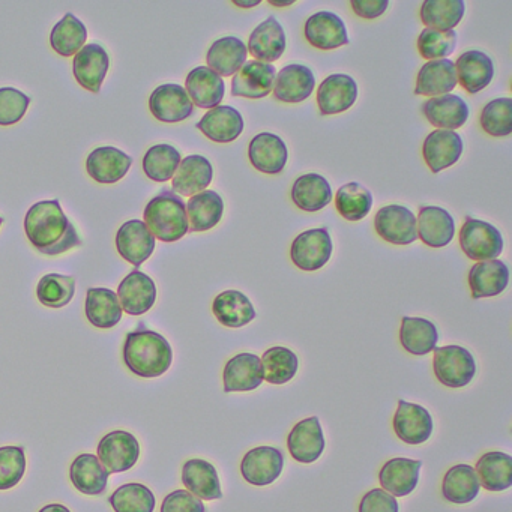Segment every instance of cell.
I'll use <instances>...</instances> for the list:
<instances>
[{
  "label": "cell",
  "instance_id": "cell-28",
  "mask_svg": "<svg viewBox=\"0 0 512 512\" xmlns=\"http://www.w3.org/2000/svg\"><path fill=\"white\" fill-rule=\"evenodd\" d=\"M509 269L502 260L478 262L470 268L469 287L473 299L493 298L508 287Z\"/></svg>",
  "mask_w": 512,
  "mask_h": 512
},
{
  "label": "cell",
  "instance_id": "cell-41",
  "mask_svg": "<svg viewBox=\"0 0 512 512\" xmlns=\"http://www.w3.org/2000/svg\"><path fill=\"white\" fill-rule=\"evenodd\" d=\"M479 490H481V482L476 475L475 467L469 464H457L443 476V497L455 505L473 502Z\"/></svg>",
  "mask_w": 512,
  "mask_h": 512
},
{
  "label": "cell",
  "instance_id": "cell-49",
  "mask_svg": "<svg viewBox=\"0 0 512 512\" xmlns=\"http://www.w3.org/2000/svg\"><path fill=\"white\" fill-rule=\"evenodd\" d=\"M76 280L70 275L47 274L37 286L38 301L47 308H64L73 301Z\"/></svg>",
  "mask_w": 512,
  "mask_h": 512
},
{
  "label": "cell",
  "instance_id": "cell-7",
  "mask_svg": "<svg viewBox=\"0 0 512 512\" xmlns=\"http://www.w3.org/2000/svg\"><path fill=\"white\" fill-rule=\"evenodd\" d=\"M98 460L109 473L133 469L140 457L139 440L127 431H112L98 443Z\"/></svg>",
  "mask_w": 512,
  "mask_h": 512
},
{
  "label": "cell",
  "instance_id": "cell-18",
  "mask_svg": "<svg viewBox=\"0 0 512 512\" xmlns=\"http://www.w3.org/2000/svg\"><path fill=\"white\" fill-rule=\"evenodd\" d=\"M325 436L317 416L298 422L287 437L290 455L299 463L311 464L325 451Z\"/></svg>",
  "mask_w": 512,
  "mask_h": 512
},
{
  "label": "cell",
  "instance_id": "cell-26",
  "mask_svg": "<svg viewBox=\"0 0 512 512\" xmlns=\"http://www.w3.org/2000/svg\"><path fill=\"white\" fill-rule=\"evenodd\" d=\"M422 461L410 458H392L383 464L379 472L382 490L394 497L409 496L419 482Z\"/></svg>",
  "mask_w": 512,
  "mask_h": 512
},
{
  "label": "cell",
  "instance_id": "cell-37",
  "mask_svg": "<svg viewBox=\"0 0 512 512\" xmlns=\"http://www.w3.org/2000/svg\"><path fill=\"white\" fill-rule=\"evenodd\" d=\"M212 311L226 328L238 329L256 319V310L250 299L238 290H226L214 299Z\"/></svg>",
  "mask_w": 512,
  "mask_h": 512
},
{
  "label": "cell",
  "instance_id": "cell-21",
  "mask_svg": "<svg viewBox=\"0 0 512 512\" xmlns=\"http://www.w3.org/2000/svg\"><path fill=\"white\" fill-rule=\"evenodd\" d=\"M133 160L125 152L106 146L97 148L86 160L88 175L98 184H116L127 176Z\"/></svg>",
  "mask_w": 512,
  "mask_h": 512
},
{
  "label": "cell",
  "instance_id": "cell-5",
  "mask_svg": "<svg viewBox=\"0 0 512 512\" xmlns=\"http://www.w3.org/2000/svg\"><path fill=\"white\" fill-rule=\"evenodd\" d=\"M460 245L470 260L487 262L502 254V233L493 224L467 217L460 230Z\"/></svg>",
  "mask_w": 512,
  "mask_h": 512
},
{
  "label": "cell",
  "instance_id": "cell-22",
  "mask_svg": "<svg viewBox=\"0 0 512 512\" xmlns=\"http://www.w3.org/2000/svg\"><path fill=\"white\" fill-rule=\"evenodd\" d=\"M418 238L431 248H443L451 244L455 235V221L446 209L439 206H424L419 209Z\"/></svg>",
  "mask_w": 512,
  "mask_h": 512
},
{
  "label": "cell",
  "instance_id": "cell-29",
  "mask_svg": "<svg viewBox=\"0 0 512 512\" xmlns=\"http://www.w3.org/2000/svg\"><path fill=\"white\" fill-rule=\"evenodd\" d=\"M457 71L454 62L449 59L439 61H428L419 70L416 79L415 94L422 97H442L457 88Z\"/></svg>",
  "mask_w": 512,
  "mask_h": 512
},
{
  "label": "cell",
  "instance_id": "cell-45",
  "mask_svg": "<svg viewBox=\"0 0 512 512\" xmlns=\"http://www.w3.org/2000/svg\"><path fill=\"white\" fill-rule=\"evenodd\" d=\"M88 29L74 14H65L50 34V46L64 58L76 56L85 47Z\"/></svg>",
  "mask_w": 512,
  "mask_h": 512
},
{
  "label": "cell",
  "instance_id": "cell-30",
  "mask_svg": "<svg viewBox=\"0 0 512 512\" xmlns=\"http://www.w3.org/2000/svg\"><path fill=\"white\" fill-rule=\"evenodd\" d=\"M197 128L215 143H232L244 131V118L230 106H218L200 119Z\"/></svg>",
  "mask_w": 512,
  "mask_h": 512
},
{
  "label": "cell",
  "instance_id": "cell-13",
  "mask_svg": "<svg viewBox=\"0 0 512 512\" xmlns=\"http://www.w3.org/2000/svg\"><path fill=\"white\" fill-rule=\"evenodd\" d=\"M119 304L130 316H142L154 307L157 301V286L145 272L133 271L119 284Z\"/></svg>",
  "mask_w": 512,
  "mask_h": 512
},
{
  "label": "cell",
  "instance_id": "cell-3",
  "mask_svg": "<svg viewBox=\"0 0 512 512\" xmlns=\"http://www.w3.org/2000/svg\"><path fill=\"white\" fill-rule=\"evenodd\" d=\"M143 214H145L143 223L154 238L160 239L161 242L172 244L190 232L184 200L176 196L173 191L166 190L155 196L146 205Z\"/></svg>",
  "mask_w": 512,
  "mask_h": 512
},
{
  "label": "cell",
  "instance_id": "cell-23",
  "mask_svg": "<svg viewBox=\"0 0 512 512\" xmlns=\"http://www.w3.org/2000/svg\"><path fill=\"white\" fill-rule=\"evenodd\" d=\"M316 79L305 65H287L275 77L274 97L281 103L298 104L313 94Z\"/></svg>",
  "mask_w": 512,
  "mask_h": 512
},
{
  "label": "cell",
  "instance_id": "cell-4",
  "mask_svg": "<svg viewBox=\"0 0 512 512\" xmlns=\"http://www.w3.org/2000/svg\"><path fill=\"white\" fill-rule=\"evenodd\" d=\"M433 352L434 376L442 385L452 389L464 388L476 376L475 358L464 347H436Z\"/></svg>",
  "mask_w": 512,
  "mask_h": 512
},
{
  "label": "cell",
  "instance_id": "cell-55",
  "mask_svg": "<svg viewBox=\"0 0 512 512\" xmlns=\"http://www.w3.org/2000/svg\"><path fill=\"white\" fill-rule=\"evenodd\" d=\"M161 512H206V508L190 491L176 490L164 497Z\"/></svg>",
  "mask_w": 512,
  "mask_h": 512
},
{
  "label": "cell",
  "instance_id": "cell-9",
  "mask_svg": "<svg viewBox=\"0 0 512 512\" xmlns=\"http://www.w3.org/2000/svg\"><path fill=\"white\" fill-rule=\"evenodd\" d=\"M284 457L280 449L272 446H257L242 458L241 473L248 484L265 487L280 478Z\"/></svg>",
  "mask_w": 512,
  "mask_h": 512
},
{
  "label": "cell",
  "instance_id": "cell-10",
  "mask_svg": "<svg viewBox=\"0 0 512 512\" xmlns=\"http://www.w3.org/2000/svg\"><path fill=\"white\" fill-rule=\"evenodd\" d=\"M152 116L164 124H178L193 115L194 104L185 88L179 85H161L149 98Z\"/></svg>",
  "mask_w": 512,
  "mask_h": 512
},
{
  "label": "cell",
  "instance_id": "cell-11",
  "mask_svg": "<svg viewBox=\"0 0 512 512\" xmlns=\"http://www.w3.org/2000/svg\"><path fill=\"white\" fill-rule=\"evenodd\" d=\"M392 425L398 439L407 445H421L427 442L434 428L433 418L427 409L404 400L398 401Z\"/></svg>",
  "mask_w": 512,
  "mask_h": 512
},
{
  "label": "cell",
  "instance_id": "cell-39",
  "mask_svg": "<svg viewBox=\"0 0 512 512\" xmlns=\"http://www.w3.org/2000/svg\"><path fill=\"white\" fill-rule=\"evenodd\" d=\"M247 46L239 38L226 37L215 41L208 50V68L220 77H232L247 62Z\"/></svg>",
  "mask_w": 512,
  "mask_h": 512
},
{
  "label": "cell",
  "instance_id": "cell-58",
  "mask_svg": "<svg viewBox=\"0 0 512 512\" xmlns=\"http://www.w3.org/2000/svg\"><path fill=\"white\" fill-rule=\"evenodd\" d=\"M40 512H71L67 506L61 505V503H50V505L44 506L40 509Z\"/></svg>",
  "mask_w": 512,
  "mask_h": 512
},
{
  "label": "cell",
  "instance_id": "cell-59",
  "mask_svg": "<svg viewBox=\"0 0 512 512\" xmlns=\"http://www.w3.org/2000/svg\"><path fill=\"white\" fill-rule=\"evenodd\" d=\"M233 4L236 5V7L241 8H254L257 7V5H260V0H248V2H244V0H235Z\"/></svg>",
  "mask_w": 512,
  "mask_h": 512
},
{
  "label": "cell",
  "instance_id": "cell-57",
  "mask_svg": "<svg viewBox=\"0 0 512 512\" xmlns=\"http://www.w3.org/2000/svg\"><path fill=\"white\" fill-rule=\"evenodd\" d=\"M388 7V0H353L352 2L353 13L365 20L379 19Z\"/></svg>",
  "mask_w": 512,
  "mask_h": 512
},
{
  "label": "cell",
  "instance_id": "cell-40",
  "mask_svg": "<svg viewBox=\"0 0 512 512\" xmlns=\"http://www.w3.org/2000/svg\"><path fill=\"white\" fill-rule=\"evenodd\" d=\"M292 200L301 211H322L332 202L331 185L317 173L299 176L292 187Z\"/></svg>",
  "mask_w": 512,
  "mask_h": 512
},
{
  "label": "cell",
  "instance_id": "cell-24",
  "mask_svg": "<svg viewBox=\"0 0 512 512\" xmlns=\"http://www.w3.org/2000/svg\"><path fill=\"white\" fill-rule=\"evenodd\" d=\"M214 179V167L208 158L202 155H190L184 158L172 179L173 193L184 197H193L202 193Z\"/></svg>",
  "mask_w": 512,
  "mask_h": 512
},
{
  "label": "cell",
  "instance_id": "cell-56",
  "mask_svg": "<svg viewBox=\"0 0 512 512\" xmlns=\"http://www.w3.org/2000/svg\"><path fill=\"white\" fill-rule=\"evenodd\" d=\"M359 512H398V502L382 488H373L362 496Z\"/></svg>",
  "mask_w": 512,
  "mask_h": 512
},
{
  "label": "cell",
  "instance_id": "cell-17",
  "mask_svg": "<svg viewBox=\"0 0 512 512\" xmlns=\"http://www.w3.org/2000/svg\"><path fill=\"white\" fill-rule=\"evenodd\" d=\"M358 98V85L346 74H332L320 83L317 104L323 116L338 115L352 109Z\"/></svg>",
  "mask_w": 512,
  "mask_h": 512
},
{
  "label": "cell",
  "instance_id": "cell-31",
  "mask_svg": "<svg viewBox=\"0 0 512 512\" xmlns=\"http://www.w3.org/2000/svg\"><path fill=\"white\" fill-rule=\"evenodd\" d=\"M457 80L464 91L478 94L490 85L494 77V64L490 56L478 50L463 53L455 62Z\"/></svg>",
  "mask_w": 512,
  "mask_h": 512
},
{
  "label": "cell",
  "instance_id": "cell-51",
  "mask_svg": "<svg viewBox=\"0 0 512 512\" xmlns=\"http://www.w3.org/2000/svg\"><path fill=\"white\" fill-rule=\"evenodd\" d=\"M482 130L493 137H506L512 133V100L511 98H497L482 109Z\"/></svg>",
  "mask_w": 512,
  "mask_h": 512
},
{
  "label": "cell",
  "instance_id": "cell-1",
  "mask_svg": "<svg viewBox=\"0 0 512 512\" xmlns=\"http://www.w3.org/2000/svg\"><path fill=\"white\" fill-rule=\"evenodd\" d=\"M25 232L32 247L44 256H59L82 245L59 200L35 203L26 214Z\"/></svg>",
  "mask_w": 512,
  "mask_h": 512
},
{
  "label": "cell",
  "instance_id": "cell-48",
  "mask_svg": "<svg viewBox=\"0 0 512 512\" xmlns=\"http://www.w3.org/2000/svg\"><path fill=\"white\" fill-rule=\"evenodd\" d=\"M181 161V152L173 146H152L143 157V172L151 181L167 182L173 179Z\"/></svg>",
  "mask_w": 512,
  "mask_h": 512
},
{
  "label": "cell",
  "instance_id": "cell-53",
  "mask_svg": "<svg viewBox=\"0 0 512 512\" xmlns=\"http://www.w3.org/2000/svg\"><path fill=\"white\" fill-rule=\"evenodd\" d=\"M26 472V452L22 446L0 448V491L16 487Z\"/></svg>",
  "mask_w": 512,
  "mask_h": 512
},
{
  "label": "cell",
  "instance_id": "cell-60",
  "mask_svg": "<svg viewBox=\"0 0 512 512\" xmlns=\"http://www.w3.org/2000/svg\"><path fill=\"white\" fill-rule=\"evenodd\" d=\"M269 4L272 7L284 8V7H292L295 4V0H287V2H278V0H269Z\"/></svg>",
  "mask_w": 512,
  "mask_h": 512
},
{
  "label": "cell",
  "instance_id": "cell-50",
  "mask_svg": "<svg viewBox=\"0 0 512 512\" xmlns=\"http://www.w3.org/2000/svg\"><path fill=\"white\" fill-rule=\"evenodd\" d=\"M109 502L115 512H154L155 509L154 493L137 482L119 487L110 496Z\"/></svg>",
  "mask_w": 512,
  "mask_h": 512
},
{
  "label": "cell",
  "instance_id": "cell-61",
  "mask_svg": "<svg viewBox=\"0 0 512 512\" xmlns=\"http://www.w3.org/2000/svg\"><path fill=\"white\" fill-rule=\"evenodd\" d=\"M2 223H4V220H2V217H0V227H2Z\"/></svg>",
  "mask_w": 512,
  "mask_h": 512
},
{
  "label": "cell",
  "instance_id": "cell-36",
  "mask_svg": "<svg viewBox=\"0 0 512 512\" xmlns=\"http://www.w3.org/2000/svg\"><path fill=\"white\" fill-rule=\"evenodd\" d=\"M86 319L98 329L115 328L122 319V307L113 290L94 287L88 290L85 304Z\"/></svg>",
  "mask_w": 512,
  "mask_h": 512
},
{
  "label": "cell",
  "instance_id": "cell-2",
  "mask_svg": "<svg viewBox=\"0 0 512 512\" xmlns=\"http://www.w3.org/2000/svg\"><path fill=\"white\" fill-rule=\"evenodd\" d=\"M173 350L169 341L155 331L139 329L125 338L124 362L134 376L155 379L169 371Z\"/></svg>",
  "mask_w": 512,
  "mask_h": 512
},
{
  "label": "cell",
  "instance_id": "cell-25",
  "mask_svg": "<svg viewBox=\"0 0 512 512\" xmlns=\"http://www.w3.org/2000/svg\"><path fill=\"white\" fill-rule=\"evenodd\" d=\"M248 157L254 169L266 175L283 172L289 158L286 143L271 133H260L250 142Z\"/></svg>",
  "mask_w": 512,
  "mask_h": 512
},
{
  "label": "cell",
  "instance_id": "cell-20",
  "mask_svg": "<svg viewBox=\"0 0 512 512\" xmlns=\"http://www.w3.org/2000/svg\"><path fill=\"white\" fill-rule=\"evenodd\" d=\"M305 38L311 46L319 50H335L347 46L346 25L337 14L320 11L305 23Z\"/></svg>",
  "mask_w": 512,
  "mask_h": 512
},
{
  "label": "cell",
  "instance_id": "cell-52",
  "mask_svg": "<svg viewBox=\"0 0 512 512\" xmlns=\"http://www.w3.org/2000/svg\"><path fill=\"white\" fill-rule=\"evenodd\" d=\"M457 49V34L454 31L439 32L425 28L418 38V50L427 61H439L452 55Z\"/></svg>",
  "mask_w": 512,
  "mask_h": 512
},
{
  "label": "cell",
  "instance_id": "cell-38",
  "mask_svg": "<svg viewBox=\"0 0 512 512\" xmlns=\"http://www.w3.org/2000/svg\"><path fill=\"white\" fill-rule=\"evenodd\" d=\"M185 208H187L190 232H208L214 229L223 218L224 200L215 191L205 190L190 197Z\"/></svg>",
  "mask_w": 512,
  "mask_h": 512
},
{
  "label": "cell",
  "instance_id": "cell-8",
  "mask_svg": "<svg viewBox=\"0 0 512 512\" xmlns=\"http://www.w3.org/2000/svg\"><path fill=\"white\" fill-rule=\"evenodd\" d=\"M374 227L377 235L392 245H410L418 239L415 214L406 206L389 205L379 209Z\"/></svg>",
  "mask_w": 512,
  "mask_h": 512
},
{
  "label": "cell",
  "instance_id": "cell-15",
  "mask_svg": "<svg viewBox=\"0 0 512 512\" xmlns=\"http://www.w3.org/2000/svg\"><path fill=\"white\" fill-rule=\"evenodd\" d=\"M265 380L262 359L254 353L233 356L223 371L224 392H248L260 388Z\"/></svg>",
  "mask_w": 512,
  "mask_h": 512
},
{
  "label": "cell",
  "instance_id": "cell-32",
  "mask_svg": "<svg viewBox=\"0 0 512 512\" xmlns=\"http://www.w3.org/2000/svg\"><path fill=\"white\" fill-rule=\"evenodd\" d=\"M247 50H250L257 61L274 64L286 52V34L283 26L274 17H269L254 29Z\"/></svg>",
  "mask_w": 512,
  "mask_h": 512
},
{
  "label": "cell",
  "instance_id": "cell-6",
  "mask_svg": "<svg viewBox=\"0 0 512 512\" xmlns=\"http://www.w3.org/2000/svg\"><path fill=\"white\" fill-rule=\"evenodd\" d=\"M334 244L328 229H311L296 236L290 248L293 265L305 272L322 269L331 259Z\"/></svg>",
  "mask_w": 512,
  "mask_h": 512
},
{
  "label": "cell",
  "instance_id": "cell-47",
  "mask_svg": "<svg viewBox=\"0 0 512 512\" xmlns=\"http://www.w3.org/2000/svg\"><path fill=\"white\" fill-rule=\"evenodd\" d=\"M262 365L266 382L271 385H284L298 373L299 359L287 347H271L263 353Z\"/></svg>",
  "mask_w": 512,
  "mask_h": 512
},
{
  "label": "cell",
  "instance_id": "cell-43",
  "mask_svg": "<svg viewBox=\"0 0 512 512\" xmlns=\"http://www.w3.org/2000/svg\"><path fill=\"white\" fill-rule=\"evenodd\" d=\"M481 487L488 491H505L512 485V458L505 452L491 451L482 455L475 469Z\"/></svg>",
  "mask_w": 512,
  "mask_h": 512
},
{
  "label": "cell",
  "instance_id": "cell-33",
  "mask_svg": "<svg viewBox=\"0 0 512 512\" xmlns=\"http://www.w3.org/2000/svg\"><path fill=\"white\" fill-rule=\"evenodd\" d=\"M425 118L431 125L442 130L454 131L463 127L469 119V106L458 95H442L430 98L422 106Z\"/></svg>",
  "mask_w": 512,
  "mask_h": 512
},
{
  "label": "cell",
  "instance_id": "cell-35",
  "mask_svg": "<svg viewBox=\"0 0 512 512\" xmlns=\"http://www.w3.org/2000/svg\"><path fill=\"white\" fill-rule=\"evenodd\" d=\"M110 473L104 469L97 455L82 454L70 467L74 487L86 496H100L106 491Z\"/></svg>",
  "mask_w": 512,
  "mask_h": 512
},
{
  "label": "cell",
  "instance_id": "cell-12",
  "mask_svg": "<svg viewBox=\"0 0 512 512\" xmlns=\"http://www.w3.org/2000/svg\"><path fill=\"white\" fill-rule=\"evenodd\" d=\"M277 70L274 65L265 62L248 61L242 65L241 70L233 76V97L260 100L268 97L274 89Z\"/></svg>",
  "mask_w": 512,
  "mask_h": 512
},
{
  "label": "cell",
  "instance_id": "cell-34",
  "mask_svg": "<svg viewBox=\"0 0 512 512\" xmlns=\"http://www.w3.org/2000/svg\"><path fill=\"white\" fill-rule=\"evenodd\" d=\"M182 482L200 500H218L223 497L220 478L214 464L202 458L188 460L182 467Z\"/></svg>",
  "mask_w": 512,
  "mask_h": 512
},
{
  "label": "cell",
  "instance_id": "cell-16",
  "mask_svg": "<svg viewBox=\"0 0 512 512\" xmlns=\"http://www.w3.org/2000/svg\"><path fill=\"white\" fill-rule=\"evenodd\" d=\"M116 248L122 259L139 268L154 253L155 238L143 221H127L116 233Z\"/></svg>",
  "mask_w": 512,
  "mask_h": 512
},
{
  "label": "cell",
  "instance_id": "cell-14",
  "mask_svg": "<svg viewBox=\"0 0 512 512\" xmlns=\"http://www.w3.org/2000/svg\"><path fill=\"white\" fill-rule=\"evenodd\" d=\"M110 68V58L100 44H86L73 61V74L86 91L98 94Z\"/></svg>",
  "mask_w": 512,
  "mask_h": 512
},
{
  "label": "cell",
  "instance_id": "cell-19",
  "mask_svg": "<svg viewBox=\"0 0 512 512\" xmlns=\"http://www.w3.org/2000/svg\"><path fill=\"white\" fill-rule=\"evenodd\" d=\"M463 140L455 131L436 130L428 134L422 146V155L431 172L440 173L460 160Z\"/></svg>",
  "mask_w": 512,
  "mask_h": 512
},
{
  "label": "cell",
  "instance_id": "cell-42",
  "mask_svg": "<svg viewBox=\"0 0 512 512\" xmlns=\"http://www.w3.org/2000/svg\"><path fill=\"white\" fill-rule=\"evenodd\" d=\"M439 332L430 320L422 317H403L400 343L410 355L424 356L436 349Z\"/></svg>",
  "mask_w": 512,
  "mask_h": 512
},
{
  "label": "cell",
  "instance_id": "cell-46",
  "mask_svg": "<svg viewBox=\"0 0 512 512\" xmlns=\"http://www.w3.org/2000/svg\"><path fill=\"white\" fill-rule=\"evenodd\" d=\"M373 194L358 182L343 185L335 194V208L347 221H361L373 208Z\"/></svg>",
  "mask_w": 512,
  "mask_h": 512
},
{
  "label": "cell",
  "instance_id": "cell-44",
  "mask_svg": "<svg viewBox=\"0 0 512 512\" xmlns=\"http://www.w3.org/2000/svg\"><path fill=\"white\" fill-rule=\"evenodd\" d=\"M466 5L461 0H427L421 7V20L427 29L454 31L463 20Z\"/></svg>",
  "mask_w": 512,
  "mask_h": 512
},
{
  "label": "cell",
  "instance_id": "cell-27",
  "mask_svg": "<svg viewBox=\"0 0 512 512\" xmlns=\"http://www.w3.org/2000/svg\"><path fill=\"white\" fill-rule=\"evenodd\" d=\"M188 97L200 109L212 110L220 106L226 92L223 77L208 67H197L185 80Z\"/></svg>",
  "mask_w": 512,
  "mask_h": 512
},
{
  "label": "cell",
  "instance_id": "cell-54",
  "mask_svg": "<svg viewBox=\"0 0 512 512\" xmlns=\"http://www.w3.org/2000/svg\"><path fill=\"white\" fill-rule=\"evenodd\" d=\"M31 106V98L19 89H0V127L19 124Z\"/></svg>",
  "mask_w": 512,
  "mask_h": 512
}]
</instances>
